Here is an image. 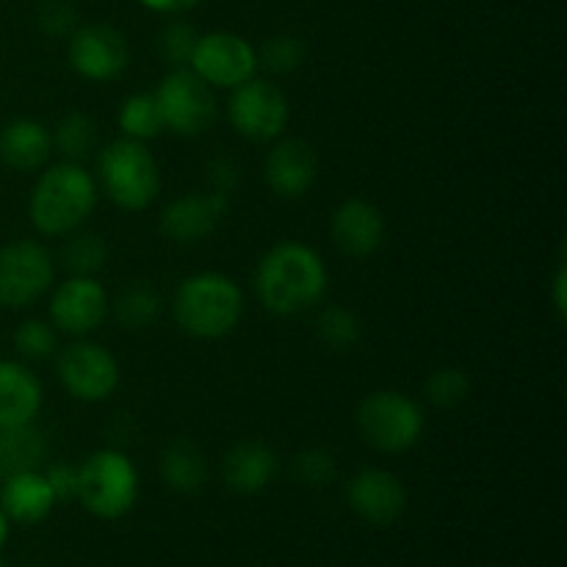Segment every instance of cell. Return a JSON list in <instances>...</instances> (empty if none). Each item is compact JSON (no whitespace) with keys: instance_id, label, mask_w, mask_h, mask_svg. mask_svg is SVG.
I'll use <instances>...</instances> for the list:
<instances>
[{"instance_id":"cb8c5ba5","label":"cell","mask_w":567,"mask_h":567,"mask_svg":"<svg viewBox=\"0 0 567 567\" xmlns=\"http://www.w3.org/2000/svg\"><path fill=\"white\" fill-rule=\"evenodd\" d=\"M109 310L114 313L116 324H120L122 330H147V327H153L161 316V293L155 291L150 282L136 280L116 293V299L109 305Z\"/></svg>"},{"instance_id":"83f0119b","label":"cell","mask_w":567,"mask_h":567,"mask_svg":"<svg viewBox=\"0 0 567 567\" xmlns=\"http://www.w3.org/2000/svg\"><path fill=\"white\" fill-rule=\"evenodd\" d=\"M316 336L332 352H349L360 341V319L343 305H327L316 319Z\"/></svg>"},{"instance_id":"e0dca14e","label":"cell","mask_w":567,"mask_h":567,"mask_svg":"<svg viewBox=\"0 0 567 567\" xmlns=\"http://www.w3.org/2000/svg\"><path fill=\"white\" fill-rule=\"evenodd\" d=\"M330 236L338 252L349 258H371L385 241V216L369 199L352 197L336 208L330 219Z\"/></svg>"},{"instance_id":"5b68a950","label":"cell","mask_w":567,"mask_h":567,"mask_svg":"<svg viewBox=\"0 0 567 567\" xmlns=\"http://www.w3.org/2000/svg\"><path fill=\"white\" fill-rule=\"evenodd\" d=\"M75 498L103 520H116L133 509L138 498V471L120 449H100L78 465Z\"/></svg>"},{"instance_id":"f1b7e54d","label":"cell","mask_w":567,"mask_h":567,"mask_svg":"<svg viewBox=\"0 0 567 567\" xmlns=\"http://www.w3.org/2000/svg\"><path fill=\"white\" fill-rule=\"evenodd\" d=\"M424 396L437 410L460 408L471 396V377L454 365L432 371L424 382Z\"/></svg>"},{"instance_id":"30bf717a","label":"cell","mask_w":567,"mask_h":567,"mask_svg":"<svg viewBox=\"0 0 567 567\" xmlns=\"http://www.w3.org/2000/svg\"><path fill=\"white\" fill-rule=\"evenodd\" d=\"M55 371L61 388L78 402H105L120 388V363L114 354L103 343L83 341V338L61 349Z\"/></svg>"},{"instance_id":"d590c367","label":"cell","mask_w":567,"mask_h":567,"mask_svg":"<svg viewBox=\"0 0 567 567\" xmlns=\"http://www.w3.org/2000/svg\"><path fill=\"white\" fill-rule=\"evenodd\" d=\"M44 476H48L50 487H53L55 502H70V498H75L78 465H66V463L50 465V468L44 471Z\"/></svg>"},{"instance_id":"9c48e42d","label":"cell","mask_w":567,"mask_h":567,"mask_svg":"<svg viewBox=\"0 0 567 567\" xmlns=\"http://www.w3.org/2000/svg\"><path fill=\"white\" fill-rule=\"evenodd\" d=\"M164 131L175 136H199L208 131L216 120L214 89L188 66H177L155 89Z\"/></svg>"},{"instance_id":"4fadbf2b","label":"cell","mask_w":567,"mask_h":567,"mask_svg":"<svg viewBox=\"0 0 567 567\" xmlns=\"http://www.w3.org/2000/svg\"><path fill=\"white\" fill-rule=\"evenodd\" d=\"M109 293L97 277H66L50 297L48 316L55 332L83 338L97 330L109 316Z\"/></svg>"},{"instance_id":"ba28073f","label":"cell","mask_w":567,"mask_h":567,"mask_svg":"<svg viewBox=\"0 0 567 567\" xmlns=\"http://www.w3.org/2000/svg\"><path fill=\"white\" fill-rule=\"evenodd\" d=\"M227 120L233 131L249 142L269 144L282 136L291 120V105L286 92L266 78H249L241 86L230 89L227 100Z\"/></svg>"},{"instance_id":"836d02e7","label":"cell","mask_w":567,"mask_h":567,"mask_svg":"<svg viewBox=\"0 0 567 567\" xmlns=\"http://www.w3.org/2000/svg\"><path fill=\"white\" fill-rule=\"evenodd\" d=\"M44 37H70L78 28V9L70 0H48L37 14Z\"/></svg>"},{"instance_id":"7a4b0ae2","label":"cell","mask_w":567,"mask_h":567,"mask_svg":"<svg viewBox=\"0 0 567 567\" xmlns=\"http://www.w3.org/2000/svg\"><path fill=\"white\" fill-rule=\"evenodd\" d=\"M100 188L92 172L75 161L48 166L28 197V219L42 236H70L97 208Z\"/></svg>"},{"instance_id":"d6a6232c","label":"cell","mask_w":567,"mask_h":567,"mask_svg":"<svg viewBox=\"0 0 567 567\" xmlns=\"http://www.w3.org/2000/svg\"><path fill=\"white\" fill-rule=\"evenodd\" d=\"M199 33L194 31V25H188V22H169V25L158 33L161 59H164L172 70H177V66H188Z\"/></svg>"},{"instance_id":"d4e9b609","label":"cell","mask_w":567,"mask_h":567,"mask_svg":"<svg viewBox=\"0 0 567 567\" xmlns=\"http://www.w3.org/2000/svg\"><path fill=\"white\" fill-rule=\"evenodd\" d=\"M116 125H120L122 136L136 138V142H153L155 136L164 133V120H161L158 103H155L153 92H138L122 100L120 114H116Z\"/></svg>"},{"instance_id":"484cf974","label":"cell","mask_w":567,"mask_h":567,"mask_svg":"<svg viewBox=\"0 0 567 567\" xmlns=\"http://www.w3.org/2000/svg\"><path fill=\"white\" fill-rule=\"evenodd\" d=\"M50 138H53V150H59L64 161L81 164L86 155H92L94 144H97V125L83 111H70V114L61 116Z\"/></svg>"},{"instance_id":"ac0fdd59","label":"cell","mask_w":567,"mask_h":567,"mask_svg":"<svg viewBox=\"0 0 567 567\" xmlns=\"http://www.w3.org/2000/svg\"><path fill=\"white\" fill-rule=\"evenodd\" d=\"M277 454L264 441H238L221 460V480L238 496H255L266 491L277 476Z\"/></svg>"},{"instance_id":"5bb4252c","label":"cell","mask_w":567,"mask_h":567,"mask_svg":"<svg viewBox=\"0 0 567 567\" xmlns=\"http://www.w3.org/2000/svg\"><path fill=\"white\" fill-rule=\"evenodd\" d=\"M227 210H230V194L210 192V188L208 192L183 194L161 210L158 230L169 241L188 247V244H199L214 236Z\"/></svg>"},{"instance_id":"277c9868","label":"cell","mask_w":567,"mask_h":567,"mask_svg":"<svg viewBox=\"0 0 567 567\" xmlns=\"http://www.w3.org/2000/svg\"><path fill=\"white\" fill-rule=\"evenodd\" d=\"M97 188L122 210L150 208L161 192V169L147 144L136 138H116L97 155Z\"/></svg>"},{"instance_id":"f35d334b","label":"cell","mask_w":567,"mask_h":567,"mask_svg":"<svg viewBox=\"0 0 567 567\" xmlns=\"http://www.w3.org/2000/svg\"><path fill=\"white\" fill-rule=\"evenodd\" d=\"M9 524H11V520L6 518V513L0 509V548H3L6 540H9Z\"/></svg>"},{"instance_id":"74e56055","label":"cell","mask_w":567,"mask_h":567,"mask_svg":"<svg viewBox=\"0 0 567 567\" xmlns=\"http://www.w3.org/2000/svg\"><path fill=\"white\" fill-rule=\"evenodd\" d=\"M142 6H147L150 11H161V14H181V11L194 9L199 0H138Z\"/></svg>"},{"instance_id":"2e32d148","label":"cell","mask_w":567,"mask_h":567,"mask_svg":"<svg viewBox=\"0 0 567 567\" xmlns=\"http://www.w3.org/2000/svg\"><path fill=\"white\" fill-rule=\"evenodd\" d=\"M319 175V155L302 138H277L271 142L264 164L266 186L282 199H299L313 188Z\"/></svg>"},{"instance_id":"ab89813d","label":"cell","mask_w":567,"mask_h":567,"mask_svg":"<svg viewBox=\"0 0 567 567\" xmlns=\"http://www.w3.org/2000/svg\"><path fill=\"white\" fill-rule=\"evenodd\" d=\"M0 567H3V565H0Z\"/></svg>"},{"instance_id":"3957f363","label":"cell","mask_w":567,"mask_h":567,"mask_svg":"<svg viewBox=\"0 0 567 567\" xmlns=\"http://www.w3.org/2000/svg\"><path fill=\"white\" fill-rule=\"evenodd\" d=\"M175 324L197 341H219L244 316V291L225 271H197L177 286L172 299Z\"/></svg>"},{"instance_id":"9a60e30c","label":"cell","mask_w":567,"mask_h":567,"mask_svg":"<svg viewBox=\"0 0 567 567\" xmlns=\"http://www.w3.org/2000/svg\"><path fill=\"white\" fill-rule=\"evenodd\" d=\"M347 502L365 524L391 526L408 509V491L391 471L363 468L349 482Z\"/></svg>"},{"instance_id":"8d00e7d4","label":"cell","mask_w":567,"mask_h":567,"mask_svg":"<svg viewBox=\"0 0 567 567\" xmlns=\"http://www.w3.org/2000/svg\"><path fill=\"white\" fill-rule=\"evenodd\" d=\"M551 299H554V308H557L559 319H565L567 316V269H565V264H559L557 275H554V280H551Z\"/></svg>"},{"instance_id":"d6986e66","label":"cell","mask_w":567,"mask_h":567,"mask_svg":"<svg viewBox=\"0 0 567 567\" xmlns=\"http://www.w3.org/2000/svg\"><path fill=\"white\" fill-rule=\"evenodd\" d=\"M42 402L39 377L17 360H0V430L33 424Z\"/></svg>"},{"instance_id":"4dcf8cb0","label":"cell","mask_w":567,"mask_h":567,"mask_svg":"<svg viewBox=\"0 0 567 567\" xmlns=\"http://www.w3.org/2000/svg\"><path fill=\"white\" fill-rule=\"evenodd\" d=\"M59 347V332L44 319H25L14 330V349L25 360H48Z\"/></svg>"},{"instance_id":"f546056e","label":"cell","mask_w":567,"mask_h":567,"mask_svg":"<svg viewBox=\"0 0 567 567\" xmlns=\"http://www.w3.org/2000/svg\"><path fill=\"white\" fill-rule=\"evenodd\" d=\"M258 64L266 66L271 75H288L305 64V42L293 33H277L269 37L258 50Z\"/></svg>"},{"instance_id":"44dd1931","label":"cell","mask_w":567,"mask_h":567,"mask_svg":"<svg viewBox=\"0 0 567 567\" xmlns=\"http://www.w3.org/2000/svg\"><path fill=\"white\" fill-rule=\"evenodd\" d=\"M53 153L50 131L37 120H11L0 127V161L14 172H33L48 164Z\"/></svg>"},{"instance_id":"8fae6325","label":"cell","mask_w":567,"mask_h":567,"mask_svg":"<svg viewBox=\"0 0 567 567\" xmlns=\"http://www.w3.org/2000/svg\"><path fill=\"white\" fill-rule=\"evenodd\" d=\"M188 70L197 72L210 89H236L258 75V50L233 31L203 33L194 44Z\"/></svg>"},{"instance_id":"ffe728a7","label":"cell","mask_w":567,"mask_h":567,"mask_svg":"<svg viewBox=\"0 0 567 567\" xmlns=\"http://www.w3.org/2000/svg\"><path fill=\"white\" fill-rule=\"evenodd\" d=\"M55 507V493L42 471H20L3 480L0 487V509L14 524H39Z\"/></svg>"},{"instance_id":"52a82bcc","label":"cell","mask_w":567,"mask_h":567,"mask_svg":"<svg viewBox=\"0 0 567 567\" xmlns=\"http://www.w3.org/2000/svg\"><path fill=\"white\" fill-rule=\"evenodd\" d=\"M55 260L44 244L17 238L0 247V305L20 310L53 288Z\"/></svg>"},{"instance_id":"4316f807","label":"cell","mask_w":567,"mask_h":567,"mask_svg":"<svg viewBox=\"0 0 567 567\" xmlns=\"http://www.w3.org/2000/svg\"><path fill=\"white\" fill-rule=\"evenodd\" d=\"M64 269L75 277H94L109 264V244L97 233H70V241L61 249Z\"/></svg>"},{"instance_id":"8992f818","label":"cell","mask_w":567,"mask_h":567,"mask_svg":"<svg viewBox=\"0 0 567 567\" xmlns=\"http://www.w3.org/2000/svg\"><path fill=\"white\" fill-rule=\"evenodd\" d=\"M358 430L371 449L404 454L424 437L426 419L415 399L402 391H374L360 402Z\"/></svg>"},{"instance_id":"603a6c76","label":"cell","mask_w":567,"mask_h":567,"mask_svg":"<svg viewBox=\"0 0 567 567\" xmlns=\"http://www.w3.org/2000/svg\"><path fill=\"white\" fill-rule=\"evenodd\" d=\"M48 457V443L33 424L0 430V476L20 474V471H37Z\"/></svg>"},{"instance_id":"7402d4cb","label":"cell","mask_w":567,"mask_h":567,"mask_svg":"<svg viewBox=\"0 0 567 567\" xmlns=\"http://www.w3.org/2000/svg\"><path fill=\"white\" fill-rule=\"evenodd\" d=\"M158 474L169 491L181 493V496H194L203 491L205 480H208V463L194 443L175 441L161 452Z\"/></svg>"},{"instance_id":"1f68e13d","label":"cell","mask_w":567,"mask_h":567,"mask_svg":"<svg viewBox=\"0 0 567 567\" xmlns=\"http://www.w3.org/2000/svg\"><path fill=\"white\" fill-rule=\"evenodd\" d=\"M291 471H293V480L302 482V485L324 487L338 476L336 454H332L330 449H321V446L305 449V452H299L297 457H293Z\"/></svg>"},{"instance_id":"6da1fadb","label":"cell","mask_w":567,"mask_h":567,"mask_svg":"<svg viewBox=\"0 0 567 567\" xmlns=\"http://www.w3.org/2000/svg\"><path fill=\"white\" fill-rule=\"evenodd\" d=\"M255 297L271 316L308 313L324 299L330 271L324 258L302 241H280L255 266Z\"/></svg>"},{"instance_id":"e575fe53","label":"cell","mask_w":567,"mask_h":567,"mask_svg":"<svg viewBox=\"0 0 567 567\" xmlns=\"http://www.w3.org/2000/svg\"><path fill=\"white\" fill-rule=\"evenodd\" d=\"M238 183H241V169H238L236 161L225 158V155H219V158L210 161V164H208L210 192L230 194L233 188H238Z\"/></svg>"},{"instance_id":"7c38bea8","label":"cell","mask_w":567,"mask_h":567,"mask_svg":"<svg viewBox=\"0 0 567 567\" xmlns=\"http://www.w3.org/2000/svg\"><path fill=\"white\" fill-rule=\"evenodd\" d=\"M66 59H70L75 75H81L83 81L105 83L114 81L127 70L131 48H127L125 33L116 31L114 25L89 22V25H78L70 33Z\"/></svg>"}]
</instances>
